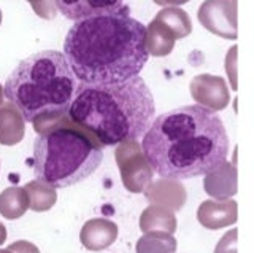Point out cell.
Returning <instances> with one entry per match:
<instances>
[{"instance_id":"9","label":"cell","mask_w":254,"mask_h":253,"mask_svg":"<svg viewBox=\"0 0 254 253\" xmlns=\"http://www.w3.org/2000/svg\"><path fill=\"white\" fill-rule=\"evenodd\" d=\"M143 193H145V197L149 204L162 205L172 212L181 210L188 199L185 185L175 178H157L151 181Z\"/></svg>"},{"instance_id":"5","label":"cell","mask_w":254,"mask_h":253,"mask_svg":"<svg viewBox=\"0 0 254 253\" xmlns=\"http://www.w3.org/2000/svg\"><path fill=\"white\" fill-rule=\"evenodd\" d=\"M78 80L59 51H40L21 61L6 78L3 96L18 107L24 121L68 112Z\"/></svg>"},{"instance_id":"15","label":"cell","mask_w":254,"mask_h":253,"mask_svg":"<svg viewBox=\"0 0 254 253\" xmlns=\"http://www.w3.org/2000/svg\"><path fill=\"white\" fill-rule=\"evenodd\" d=\"M138 225L143 233L164 231L173 234L177 231V217H175V213L172 210L162 207V205L151 204L141 212Z\"/></svg>"},{"instance_id":"21","label":"cell","mask_w":254,"mask_h":253,"mask_svg":"<svg viewBox=\"0 0 254 253\" xmlns=\"http://www.w3.org/2000/svg\"><path fill=\"white\" fill-rule=\"evenodd\" d=\"M34 11L43 19H54L58 14V8H56L54 0H27Z\"/></svg>"},{"instance_id":"1","label":"cell","mask_w":254,"mask_h":253,"mask_svg":"<svg viewBox=\"0 0 254 253\" xmlns=\"http://www.w3.org/2000/svg\"><path fill=\"white\" fill-rule=\"evenodd\" d=\"M141 148L156 173L185 180L205 175L224 163L229 136L216 112L186 105L154 118Z\"/></svg>"},{"instance_id":"20","label":"cell","mask_w":254,"mask_h":253,"mask_svg":"<svg viewBox=\"0 0 254 253\" xmlns=\"http://www.w3.org/2000/svg\"><path fill=\"white\" fill-rule=\"evenodd\" d=\"M137 253H177V239L164 231H149L141 236L137 247Z\"/></svg>"},{"instance_id":"10","label":"cell","mask_w":254,"mask_h":253,"mask_svg":"<svg viewBox=\"0 0 254 253\" xmlns=\"http://www.w3.org/2000/svg\"><path fill=\"white\" fill-rule=\"evenodd\" d=\"M124 0H54L56 8L71 21H81L100 14L115 13Z\"/></svg>"},{"instance_id":"17","label":"cell","mask_w":254,"mask_h":253,"mask_svg":"<svg viewBox=\"0 0 254 253\" xmlns=\"http://www.w3.org/2000/svg\"><path fill=\"white\" fill-rule=\"evenodd\" d=\"M29 209L27 191L21 186H8L0 193V215L6 220L21 218Z\"/></svg>"},{"instance_id":"3","label":"cell","mask_w":254,"mask_h":253,"mask_svg":"<svg viewBox=\"0 0 254 253\" xmlns=\"http://www.w3.org/2000/svg\"><path fill=\"white\" fill-rule=\"evenodd\" d=\"M67 115L103 147L145 136L156 115L151 89L141 77L119 83H78Z\"/></svg>"},{"instance_id":"11","label":"cell","mask_w":254,"mask_h":253,"mask_svg":"<svg viewBox=\"0 0 254 253\" xmlns=\"http://www.w3.org/2000/svg\"><path fill=\"white\" fill-rule=\"evenodd\" d=\"M238 217V205L234 199L203 201L197 209V220L205 229H221L234 225Z\"/></svg>"},{"instance_id":"19","label":"cell","mask_w":254,"mask_h":253,"mask_svg":"<svg viewBox=\"0 0 254 253\" xmlns=\"http://www.w3.org/2000/svg\"><path fill=\"white\" fill-rule=\"evenodd\" d=\"M29 196V209L34 212H46L50 210L58 201L56 188L46 183L43 180H32L24 186Z\"/></svg>"},{"instance_id":"6","label":"cell","mask_w":254,"mask_h":253,"mask_svg":"<svg viewBox=\"0 0 254 253\" xmlns=\"http://www.w3.org/2000/svg\"><path fill=\"white\" fill-rule=\"evenodd\" d=\"M115 160L121 173L123 185L127 191L140 194L153 181L154 170L143 153L138 140H124L118 144Z\"/></svg>"},{"instance_id":"24","label":"cell","mask_w":254,"mask_h":253,"mask_svg":"<svg viewBox=\"0 0 254 253\" xmlns=\"http://www.w3.org/2000/svg\"><path fill=\"white\" fill-rule=\"evenodd\" d=\"M6 249L13 253H40L37 245H34L29 241H16V242L8 245Z\"/></svg>"},{"instance_id":"8","label":"cell","mask_w":254,"mask_h":253,"mask_svg":"<svg viewBox=\"0 0 254 253\" xmlns=\"http://www.w3.org/2000/svg\"><path fill=\"white\" fill-rule=\"evenodd\" d=\"M190 96L197 105L208 108L211 112L224 110L230 102V92L226 80L216 75L202 74L192 78L190 82Z\"/></svg>"},{"instance_id":"4","label":"cell","mask_w":254,"mask_h":253,"mask_svg":"<svg viewBox=\"0 0 254 253\" xmlns=\"http://www.w3.org/2000/svg\"><path fill=\"white\" fill-rule=\"evenodd\" d=\"M34 173L54 188H68L91 177L103 160V145L65 113L32 121Z\"/></svg>"},{"instance_id":"22","label":"cell","mask_w":254,"mask_h":253,"mask_svg":"<svg viewBox=\"0 0 254 253\" xmlns=\"http://www.w3.org/2000/svg\"><path fill=\"white\" fill-rule=\"evenodd\" d=\"M237 229H230L224 236L221 237V241L214 247V253H237Z\"/></svg>"},{"instance_id":"14","label":"cell","mask_w":254,"mask_h":253,"mask_svg":"<svg viewBox=\"0 0 254 253\" xmlns=\"http://www.w3.org/2000/svg\"><path fill=\"white\" fill-rule=\"evenodd\" d=\"M26 134V121L10 100L0 105V145L11 147L19 144Z\"/></svg>"},{"instance_id":"27","label":"cell","mask_w":254,"mask_h":253,"mask_svg":"<svg viewBox=\"0 0 254 253\" xmlns=\"http://www.w3.org/2000/svg\"><path fill=\"white\" fill-rule=\"evenodd\" d=\"M5 96H3V86L0 84V105H2V102H3Z\"/></svg>"},{"instance_id":"29","label":"cell","mask_w":254,"mask_h":253,"mask_svg":"<svg viewBox=\"0 0 254 253\" xmlns=\"http://www.w3.org/2000/svg\"><path fill=\"white\" fill-rule=\"evenodd\" d=\"M0 24H2V11H0Z\"/></svg>"},{"instance_id":"2","label":"cell","mask_w":254,"mask_h":253,"mask_svg":"<svg viewBox=\"0 0 254 253\" xmlns=\"http://www.w3.org/2000/svg\"><path fill=\"white\" fill-rule=\"evenodd\" d=\"M146 29L129 8L75 21L64 42V56L78 83H119L137 77L149 54Z\"/></svg>"},{"instance_id":"18","label":"cell","mask_w":254,"mask_h":253,"mask_svg":"<svg viewBox=\"0 0 254 253\" xmlns=\"http://www.w3.org/2000/svg\"><path fill=\"white\" fill-rule=\"evenodd\" d=\"M154 19L169 29L177 40L186 38L192 32V22H190L189 14L185 10H181L180 6H165L164 10L156 14Z\"/></svg>"},{"instance_id":"16","label":"cell","mask_w":254,"mask_h":253,"mask_svg":"<svg viewBox=\"0 0 254 253\" xmlns=\"http://www.w3.org/2000/svg\"><path fill=\"white\" fill-rule=\"evenodd\" d=\"M145 46L148 54L161 58L172 53L177 38L173 37L169 29L162 26L161 22H157L156 19H153L148 26H145Z\"/></svg>"},{"instance_id":"12","label":"cell","mask_w":254,"mask_h":253,"mask_svg":"<svg viewBox=\"0 0 254 253\" xmlns=\"http://www.w3.org/2000/svg\"><path fill=\"white\" fill-rule=\"evenodd\" d=\"M237 168L232 163H221L218 168L205 173L203 189L213 199H230L237 194L238 180H237Z\"/></svg>"},{"instance_id":"13","label":"cell","mask_w":254,"mask_h":253,"mask_svg":"<svg viewBox=\"0 0 254 253\" xmlns=\"http://www.w3.org/2000/svg\"><path fill=\"white\" fill-rule=\"evenodd\" d=\"M118 237V226L107 218H92L86 221L79 233V241L87 250L100 252L108 249Z\"/></svg>"},{"instance_id":"7","label":"cell","mask_w":254,"mask_h":253,"mask_svg":"<svg viewBox=\"0 0 254 253\" xmlns=\"http://www.w3.org/2000/svg\"><path fill=\"white\" fill-rule=\"evenodd\" d=\"M197 18L211 34L227 40L237 38V0H205Z\"/></svg>"},{"instance_id":"23","label":"cell","mask_w":254,"mask_h":253,"mask_svg":"<svg viewBox=\"0 0 254 253\" xmlns=\"http://www.w3.org/2000/svg\"><path fill=\"white\" fill-rule=\"evenodd\" d=\"M237 46H232L229 51H227V56H226V72L230 83H232V89H237Z\"/></svg>"},{"instance_id":"28","label":"cell","mask_w":254,"mask_h":253,"mask_svg":"<svg viewBox=\"0 0 254 253\" xmlns=\"http://www.w3.org/2000/svg\"><path fill=\"white\" fill-rule=\"evenodd\" d=\"M0 253H13V252H10L8 249H0Z\"/></svg>"},{"instance_id":"25","label":"cell","mask_w":254,"mask_h":253,"mask_svg":"<svg viewBox=\"0 0 254 253\" xmlns=\"http://www.w3.org/2000/svg\"><path fill=\"white\" fill-rule=\"evenodd\" d=\"M153 2L161 6H180L183 3L189 2V0H153Z\"/></svg>"},{"instance_id":"26","label":"cell","mask_w":254,"mask_h":253,"mask_svg":"<svg viewBox=\"0 0 254 253\" xmlns=\"http://www.w3.org/2000/svg\"><path fill=\"white\" fill-rule=\"evenodd\" d=\"M6 241V228L3 226V223L0 221V245Z\"/></svg>"}]
</instances>
